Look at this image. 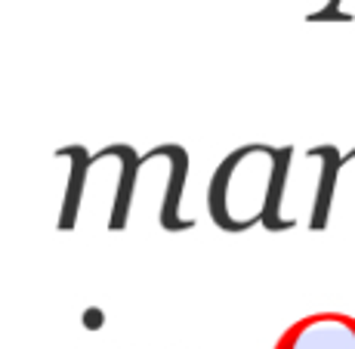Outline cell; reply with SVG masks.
Returning <instances> with one entry per match:
<instances>
[{
	"mask_svg": "<svg viewBox=\"0 0 355 349\" xmlns=\"http://www.w3.org/2000/svg\"><path fill=\"white\" fill-rule=\"evenodd\" d=\"M309 155H315V158H322V182H318L315 214H312L309 229L322 232L324 225H327V214H331L334 189H337V173H340V167H343V164H346V161H349L352 155H355V148H352V155H349V158H340V155H337V148H334V146H318V148H312Z\"/></svg>",
	"mask_w": 355,
	"mask_h": 349,
	"instance_id": "obj_1",
	"label": "cell"
},
{
	"mask_svg": "<svg viewBox=\"0 0 355 349\" xmlns=\"http://www.w3.org/2000/svg\"><path fill=\"white\" fill-rule=\"evenodd\" d=\"M288 164H291V148H275V161H272V182H269V198H266L263 216H259V223H263L269 232H282V229H291V225H293V220H282V216H278L284 186H288Z\"/></svg>",
	"mask_w": 355,
	"mask_h": 349,
	"instance_id": "obj_2",
	"label": "cell"
}]
</instances>
